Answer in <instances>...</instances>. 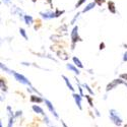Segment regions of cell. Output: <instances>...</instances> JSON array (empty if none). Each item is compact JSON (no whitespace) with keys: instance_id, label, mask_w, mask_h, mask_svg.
<instances>
[]
</instances>
